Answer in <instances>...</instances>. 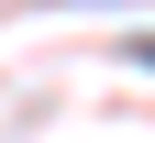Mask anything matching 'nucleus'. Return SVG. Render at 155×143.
I'll return each instance as SVG.
<instances>
[{
  "label": "nucleus",
  "mask_w": 155,
  "mask_h": 143,
  "mask_svg": "<svg viewBox=\"0 0 155 143\" xmlns=\"http://www.w3.org/2000/svg\"><path fill=\"white\" fill-rule=\"evenodd\" d=\"M144 66H155V44H144Z\"/></svg>",
  "instance_id": "nucleus-1"
}]
</instances>
